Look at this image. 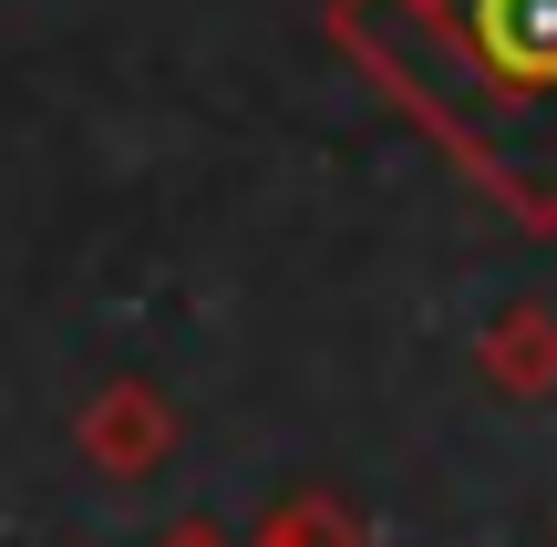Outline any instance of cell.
Here are the masks:
<instances>
[{"label": "cell", "instance_id": "3957f363", "mask_svg": "<svg viewBox=\"0 0 557 547\" xmlns=\"http://www.w3.org/2000/svg\"><path fill=\"white\" fill-rule=\"evenodd\" d=\"M475 372H485L496 393H517V403H547V393H557V310H547V300L496 310L485 341H475Z\"/></svg>", "mask_w": 557, "mask_h": 547}, {"label": "cell", "instance_id": "5b68a950", "mask_svg": "<svg viewBox=\"0 0 557 547\" xmlns=\"http://www.w3.org/2000/svg\"><path fill=\"white\" fill-rule=\"evenodd\" d=\"M156 547H238V537H218V527H207V517H186V527H165Z\"/></svg>", "mask_w": 557, "mask_h": 547}, {"label": "cell", "instance_id": "277c9868", "mask_svg": "<svg viewBox=\"0 0 557 547\" xmlns=\"http://www.w3.org/2000/svg\"><path fill=\"white\" fill-rule=\"evenodd\" d=\"M248 547H372V537H361V517L341 507V496H289V507L259 517Z\"/></svg>", "mask_w": 557, "mask_h": 547}, {"label": "cell", "instance_id": "7a4b0ae2", "mask_svg": "<svg viewBox=\"0 0 557 547\" xmlns=\"http://www.w3.org/2000/svg\"><path fill=\"white\" fill-rule=\"evenodd\" d=\"M73 445H83V465H94V475H114V486H145V475L176 455V403H165L156 383H103L94 403H83Z\"/></svg>", "mask_w": 557, "mask_h": 547}, {"label": "cell", "instance_id": "6da1fadb", "mask_svg": "<svg viewBox=\"0 0 557 547\" xmlns=\"http://www.w3.org/2000/svg\"><path fill=\"white\" fill-rule=\"evenodd\" d=\"M331 41L517 227H557V0H331Z\"/></svg>", "mask_w": 557, "mask_h": 547}]
</instances>
